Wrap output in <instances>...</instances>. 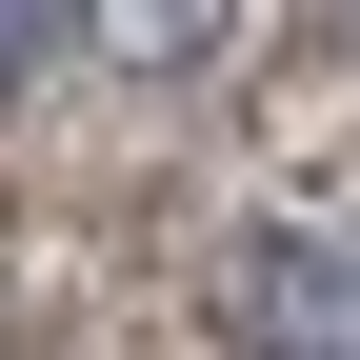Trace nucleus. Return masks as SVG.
I'll use <instances>...</instances> for the list:
<instances>
[{
	"mask_svg": "<svg viewBox=\"0 0 360 360\" xmlns=\"http://www.w3.org/2000/svg\"><path fill=\"white\" fill-rule=\"evenodd\" d=\"M200 300L240 360H360V240H321V220H240L200 260Z\"/></svg>",
	"mask_w": 360,
	"mask_h": 360,
	"instance_id": "f257e3e1",
	"label": "nucleus"
},
{
	"mask_svg": "<svg viewBox=\"0 0 360 360\" xmlns=\"http://www.w3.org/2000/svg\"><path fill=\"white\" fill-rule=\"evenodd\" d=\"M60 40H80V20H60V0H0V101H20V80H40V60H60Z\"/></svg>",
	"mask_w": 360,
	"mask_h": 360,
	"instance_id": "f03ea898",
	"label": "nucleus"
}]
</instances>
